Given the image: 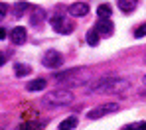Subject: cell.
<instances>
[{"instance_id": "6da1fadb", "label": "cell", "mask_w": 146, "mask_h": 130, "mask_svg": "<svg viewBox=\"0 0 146 130\" xmlns=\"http://www.w3.org/2000/svg\"><path fill=\"white\" fill-rule=\"evenodd\" d=\"M124 89H128V81L122 77H103V79H97V81L87 85V93H97V95L122 93Z\"/></svg>"}, {"instance_id": "7a4b0ae2", "label": "cell", "mask_w": 146, "mask_h": 130, "mask_svg": "<svg viewBox=\"0 0 146 130\" xmlns=\"http://www.w3.org/2000/svg\"><path fill=\"white\" fill-rule=\"evenodd\" d=\"M75 101L73 93L69 89H55V91H49L48 95L42 99V104L46 108H59V106H67Z\"/></svg>"}, {"instance_id": "3957f363", "label": "cell", "mask_w": 146, "mask_h": 130, "mask_svg": "<svg viewBox=\"0 0 146 130\" xmlns=\"http://www.w3.org/2000/svg\"><path fill=\"white\" fill-rule=\"evenodd\" d=\"M91 71L89 69H69V71H63V73H57L55 81L57 83H63V85H83L85 81H89Z\"/></svg>"}, {"instance_id": "277c9868", "label": "cell", "mask_w": 146, "mask_h": 130, "mask_svg": "<svg viewBox=\"0 0 146 130\" xmlns=\"http://www.w3.org/2000/svg\"><path fill=\"white\" fill-rule=\"evenodd\" d=\"M119 110H121V104H117V103H105V104L95 106L91 112H87V116H89L91 120H97V118H103V116L113 114V112H119Z\"/></svg>"}, {"instance_id": "5b68a950", "label": "cell", "mask_w": 146, "mask_h": 130, "mask_svg": "<svg viewBox=\"0 0 146 130\" xmlns=\"http://www.w3.org/2000/svg\"><path fill=\"white\" fill-rule=\"evenodd\" d=\"M51 28L57 32V34H71L75 24H73L69 18H63L61 14H55V16H51Z\"/></svg>"}, {"instance_id": "8992f818", "label": "cell", "mask_w": 146, "mask_h": 130, "mask_svg": "<svg viewBox=\"0 0 146 130\" xmlns=\"http://www.w3.org/2000/svg\"><path fill=\"white\" fill-rule=\"evenodd\" d=\"M42 63L46 67H49V69H57V67L63 65V55L59 51H55V49H48L44 53V57H42Z\"/></svg>"}, {"instance_id": "52a82bcc", "label": "cell", "mask_w": 146, "mask_h": 130, "mask_svg": "<svg viewBox=\"0 0 146 130\" xmlns=\"http://www.w3.org/2000/svg\"><path fill=\"white\" fill-rule=\"evenodd\" d=\"M93 30L97 32L99 38H101V36H111L113 30H115V26H113V22H111L109 18H101V20L97 22V26L93 28Z\"/></svg>"}, {"instance_id": "ba28073f", "label": "cell", "mask_w": 146, "mask_h": 130, "mask_svg": "<svg viewBox=\"0 0 146 130\" xmlns=\"http://www.w3.org/2000/svg\"><path fill=\"white\" fill-rule=\"evenodd\" d=\"M26 38H28V32H26V28H22V26H16L10 32V40H12V44H16V46H22L26 42Z\"/></svg>"}, {"instance_id": "9c48e42d", "label": "cell", "mask_w": 146, "mask_h": 130, "mask_svg": "<svg viewBox=\"0 0 146 130\" xmlns=\"http://www.w3.org/2000/svg\"><path fill=\"white\" fill-rule=\"evenodd\" d=\"M89 12V4L87 2H75L69 6V14L75 16V18H79V16H85Z\"/></svg>"}, {"instance_id": "30bf717a", "label": "cell", "mask_w": 146, "mask_h": 130, "mask_svg": "<svg viewBox=\"0 0 146 130\" xmlns=\"http://www.w3.org/2000/svg\"><path fill=\"white\" fill-rule=\"evenodd\" d=\"M44 18H46L44 10H42V8H38V6H34V8H32V16H30V24L38 28L42 22H44Z\"/></svg>"}, {"instance_id": "8fae6325", "label": "cell", "mask_w": 146, "mask_h": 130, "mask_svg": "<svg viewBox=\"0 0 146 130\" xmlns=\"http://www.w3.org/2000/svg\"><path fill=\"white\" fill-rule=\"evenodd\" d=\"M26 10H30V4L28 2H16L12 6V16L14 18H22V14H24Z\"/></svg>"}, {"instance_id": "7c38bea8", "label": "cell", "mask_w": 146, "mask_h": 130, "mask_svg": "<svg viewBox=\"0 0 146 130\" xmlns=\"http://www.w3.org/2000/svg\"><path fill=\"white\" fill-rule=\"evenodd\" d=\"M136 6H138V0H119V8L124 14H130Z\"/></svg>"}, {"instance_id": "4fadbf2b", "label": "cell", "mask_w": 146, "mask_h": 130, "mask_svg": "<svg viewBox=\"0 0 146 130\" xmlns=\"http://www.w3.org/2000/svg\"><path fill=\"white\" fill-rule=\"evenodd\" d=\"M46 85H48V81H46V79L38 77V79H34V81H30V83H28V91H44V89H46Z\"/></svg>"}, {"instance_id": "5bb4252c", "label": "cell", "mask_w": 146, "mask_h": 130, "mask_svg": "<svg viewBox=\"0 0 146 130\" xmlns=\"http://www.w3.org/2000/svg\"><path fill=\"white\" fill-rule=\"evenodd\" d=\"M75 126H77V116H69L59 122V130H73Z\"/></svg>"}, {"instance_id": "9a60e30c", "label": "cell", "mask_w": 146, "mask_h": 130, "mask_svg": "<svg viewBox=\"0 0 146 130\" xmlns=\"http://www.w3.org/2000/svg\"><path fill=\"white\" fill-rule=\"evenodd\" d=\"M14 73H16L18 77H26V75H30V73H32V67L18 63V65H14Z\"/></svg>"}, {"instance_id": "2e32d148", "label": "cell", "mask_w": 146, "mask_h": 130, "mask_svg": "<svg viewBox=\"0 0 146 130\" xmlns=\"http://www.w3.org/2000/svg\"><path fill=\"white\" fill-rule=\"evenodd\" d=\"M97 14H99V18H109V16L113 14V8H111L109 4H101L97 8Z\"/></svg>"}, {"instance_id": "e0dca14e", "label": "cell", "mask_w": 146, "mask_h": 130, "mask_svg": "<svg viewBox=\"0 0 146 130\" xmlns=\"http://www.w3.org/2000/svg\"><path fill=\"white\" fill-rule=\"evenodd\" d=\"M87 44H89V46H97L99 44V34L95 30H89V32H87Z\"/></svg>"}, {"instance_id": "ac0fdd59", "label": "cell", "mask_w": 146, "mask_h": 130, "mask_svg": "<svg viewBox=\"0 0 146 130\" xmlns=\"http://www.w3.org/2000/svg\"><path fill=\"white\" fill-rule=\"evenodd\" d=\"M40 126H42V124H38V122H26V124H22L18 130H40Z\"/></svg>"}, {"instance_id": "d6986e66", "label": "cell", "mask_w": 146, "mask_h": 130, "mask_svg": "<svg viewBox=\"0 0 146 130\" xmlns=\"http://www.w3.org/2000/svg\"><path fill=\"white\" fill-rule=\"evenodd\" d=\"M134 36H136V38H144V36H146V24H142V26H138V28H136Z\"/></svg>"}, {"instance_id": "ffe728a7", "label": "cell", "mask_w": 146, "mask_h": 130, "mask_svg": "<svg viewBox=\"0 0 146 130\" xmlns=\"http://www.w3.org/2000/svg\"><path fill=\"white\" fill-rule=\"evenodd\" d=\"M6 14H8V6H6L4 2H0V22L6 18Z\"/></svg>"}, {"instance_id": "44dd1931", "label": "cell", "mask_w": 146, "mask_h": 130, "mask_svg": "<svg viewBox=\"0 0 146 130\" xmlns=\"http://www.w3.org/2000/svg\"><path fill=\"white\" fill-rule=\"evenodd\" d=\"M130 130H146V122H138V124H132V126H128Z\"/></svg>"}, {"instance_id": "7402d4cb", "label": "cell", "mask_w": 146, "mask_h": 130, "mask_svg": "<svg viewBox=\"0 0 146 130\" xmlns=\"http://www.w3.org/2000/svg\"><path fill=\"white\" fill-rule=\"evenodd\" d=\"M6 36H8V32H6V30H4V28H0V40H4V38H6Z\"/></svg>"}, {"instance_id": "603a6c76", "label": "cell", "mask_w": 146, "mask_h": 130, "mask_svg": "<svg viewBox=\"0 0 146 130\" xmlns=\"http://www.w3.org/2000/svg\"><path fill=\"white\" fill-rule=\"evenodd\" d=\"M0 65H4V55L0 53Z\"/></svg>"}, {"instance_id": "cb8c5ba5", "label": "cell", "mask_w": 146, "mask_h": 130, "mask_svg": "<svg viewBox=\"0 0 146 130\" xmlns=\"http://www.w3.org/2000/svg\"><path fill=\"white\" fill-rule=\"evenodd\" d=\"M144 85H146V75H144Z\"/></svg>"}, {"instance_id": "d4e9b609", "label": "cell", "mask_w": 146, "mask_h": 130, "mask_svg": "<svg viewBox=\"0 0 146 130\" xmlns=\"http://www.w3.org/2000/svg\"><path fill=\"white\" fill-rule=\"evenodd\" d=\"M144 63H146V57H144Z\"/></svg>"}, {"instance_id": "484cf974", "label": "cell", "mask_w": 146, "mask_h": 130, "mask_svg": "<svg viewBox=\"0 0 146 130\" xmlns=\"http://www.w3.org/2000/svg\"><path fill=\"white\" fill-rule=\"evenodd\" d=\"M0 130H2V128H0Z\"/></svg>"}]
</instances>
